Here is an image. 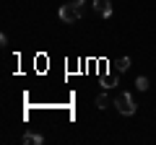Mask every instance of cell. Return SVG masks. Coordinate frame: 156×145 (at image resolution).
Instances as JSON below:
<instances>
[{
    "instance_id": "7",
    "label": "cell",
    "mask_w": 156,
    "mask_h": 145,
    "mask_svg": "<svg viewBox=\"0 0 156 145\" xmlns=\"http://www.w3.org/2000/svg\"><path fill=\"white\" fill-rule=\"evenodd\" d=\"M117 70H120V72L130 70V57H120V60H117Z\"/></svg>"
},
{
    "instance_id": "8",
    "label": "cell",
    "mask_w": 156,
    "mask_h": 145,
    "mask_svg": "<svg viewBox=\"0 0 156 145\" xmlns=\"http://www.w3.org/2000/svg\"><path fill=\"white\" fill-rule=\"evenodd\" d=\"M115 83H117V80H115V75H104V80H101V86H104V88H112Z\"/></svg>"
},
{
    "instance_id": "6",
    "label": "cell",
    "mask_w": 156,
    "mask_h": 145,
    "mask_svg": "<svg viewBox=\"0 0 156 145\" xmlns=\"http://www.w3.org/2000/svg\"><path fill=\"white\" fill-rule=\"evenodd\" d=\"M135 88L138 91H148V78H146V75H138V78H135Z\"/></svg>"
},
{
    "instance_id": "1",
    "label": "cell",
    "mask_w": 156,
    "mask_h": 145,
    "mask_svg": "<svg viewBox=\"0 0 156 145\" xmlns=\"http://www.w3.org/2000/svg\"><path fill=\"white\" fill-rule=\"evenodd\" d=\"M81 16H83V3H81V0H70V3H65V5L57 11V18H60L62 23H76Z\"/></svg>"
},
{
    "instance_id": "3",
    "label": "cell",
    "mask_w": 156,
    "mask_h": 145,
    "mask_svg": "<svg viewBox=\"0 0 156 145\" xmlns=\"http://www.w3.org/2000/svg\"><path fill=\"white\" fill-rule=\"evenodd\" d=\"M94 11L99 13L101 18H109L112 16V3L109 0H94Z\"/></svg>"
},
{
    "instance_id": "2",
    "label": "cell",
    "mask_w": 156,
    "mask_h": 145,
    "mask_svg": "<svg viewBox=\"0 0 156 145\" xmlns=\"http://www.w3.org/2000/svg\"><path fill=\"white\" fill-rule=\"evenodd\" d=\"M115 106H117V112L125 114V117H133V114H135V101H133V96L125 93V91L115 99Z\"/></svg>"
},
{
    "instance_id": "5",
    "label": "cell",
    "mask_w": 156,
    "mask_h": 145,
    "mask_svg": "<svg viewBox=\"0 0 156 145\" xmlns=\"http://www.w3.org/2000/svg\"><path fill=\"white\" fill-rule=\"evenodd\" d=\"M109 104H112V99H109L107 93H99V96H96V106H99V109H107Z\"/></svg>"
},
{
    "instance_id": "4",
    "label": "cell",
    "mask_w": 156,
    "mask_h": 145,
    "mask_svg": "<svg viewBox=\"0 0 156 145\" xmlns=\"http://www.w3.org/2000/svg\"><path fill=\"white\" fill-rule=\"evenodd\" d=\"M21 140H23V145H42V143H44V137H42L39 132H37V135H34V132H26Z\"/></svg>"
}]
</instances>
